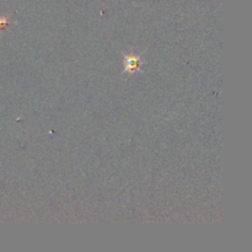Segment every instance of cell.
<instances>
[{
	"mask_svg": "<svg viewBox=\"0 0 252 252\" xmlns=\"http://www.w3.org/2000/svg\"><path fill=\"white\" fill-rule=\"evenodd\" d=\"M125 65H126L125 66L126 70L133 73V71H137L138 69L140 68L142 62H140V59L138 58V57H127L125 62Z\"/></svg>",
	"mask_w": 252,
	"mask_h": 252,
	"instance_id": "6da1fadb",
	"label": "cell"
}]
</instances>
